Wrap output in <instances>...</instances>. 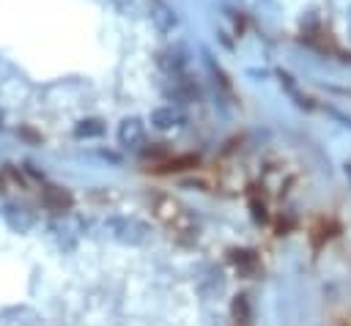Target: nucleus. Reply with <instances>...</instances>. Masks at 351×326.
Wrapping results in <instances>:
<instances>
[{"instance_id":"f257e3e1","label":"nucleus","mask_w":351,"mask_h":326,"mask_svg":"<svg viewBox=\"0 0 351 326\" xmlns=\"http://www.w3.org/2000/svg\"><path fill=\"white\" fill-rule=\"evenodd\" d=\"M154 211H156V216H159L173 233H189V230H192V216L186 214V208H184L178 200H173V197H156Z\"/></svg>"},{"instance_id":"f03ea898","label":"nucleus","mask_w":351,"mask_h":326,"mask_svg":"<svg viewBox=\"0 0 351 326\" xmlns=\"http://www.w3.org/2000/svg\"><path fill=\"white\" fill-rule=\"evenodd\" d=\"M107 227L112 230L115 238L129 241V244H140V241H145V236H148V227H145L143 222H137V219H110Z\"/></svg>"},{"instance_id":"7ed1b4c3","label":"nucleus","mask_w":351,"mask_h":326,"mask_svg":"<svg viewBox=\"0 0 351 326\" xmlns=\"http://www.w3.org/2000/svg\"><path fill=\"white\" fill-rule=\"evenodd\" d=\"M41 203L49 208V211H55V214H63V211H69L71 208V203H74V197L66 192V189H60V186H52V184H47L44 189H41Z\"/></svg>"},{"instance_id":"20e7f679","label":"nucleus","mask_w":351,"mask_h":326,"mask_svg":"<svg viewBox=\"0 0 351 326\" xmlns=\"http://www.w3.org/2000/svg\"><path fill=\"white\" fill-rule=\"evenodd\" d=\"M143 134H145V129H143V121L140 118H126L118 126V142L123 148H137L143 142Z\"/></svg>"},{"instance_id":"39448f33","label":"nucleus","mask_w":351,"mask_h":326,"mask_svg":"<svg viewBox=\"0 0 351 326\" xmlns=\"http://www.w3.org/2000/svg\"><path fill=\"white\" fill-rule=\"evenodd\" d=\"M151 19H154V25H156L162 33H167V30L176 27V14H173V8L165 5V3H151Z\"/></svg>"},{"instance_id":"423d86ee","label":"nucleus","mask_w":351,"mask_h":326,"mask_svg":"<svg viewBox=\"0 0 351 326\" xmlns=\"http://www.w3.org/2000/svg\"><path fill=\"white\" fill-rule=\"evenodd\" d=\"M5 222L14 227V230H19V233H27L30 227H33V222H36V216L27 211V208H5Z\"/></svg>"},{"instance_id":"0eeeda50","label":"nucleus","mask_w":351,"mask_h":326,"mask_svg":"<svg viewBox=\"0 0 351 326\" xmlns=\"http://www.w3.org/2000/svg\"><path fill=\"white\" fill-rule=\"evenodd\" d=\"M181 121H184L181 112L173 110V107H159V110L151 112V123H154L156 129H173V126H178Z\"/></svg>"},{"instance_id":"6e6552de","label":"nucleus","mask_w":351,"mask_h":326,"mask_svg":"<svg viewBox=\"0 0 351 326\" xmlns=\"http://www.w3.org/2000/svg\"><path fill=\"white\" fill-rule=\"evenodd\" d=\"M101 131H104V126H101V121H96V118H90V121H80L77 129H74L77 137H99Z\"/></svg>"},{"instance_id":"1a4fd4ad","label":"nucleus","mask_w":351,"mask_h":326,"mask_svg":"<svg viewBox=\"0 0 351 326\" xmlns=\"http://www.w3.org/2000/svg\"><path fill=\"white\" fill-rule=\"evenodd\" d=\"M195 164H197L195 156H181V159H170V162H165L162 170L170 173V170H186V167H195Z\"/></svg>"},{"instance_id":"9d476101","label":"nucleus","mask_w":351,"mask_h":326,"mask_svg":"<svg viewBox=\"0 0 351 326\" xmlns=\"http://www.w3.org/2000/svg\"><path fill=\"white\" fill-rule=\"evenodd\" d=\"M0 129H3V110H0Z\"/></svg>"}]
</instances>
